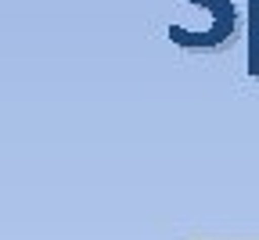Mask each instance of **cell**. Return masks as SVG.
Returning <instances> with one entry per match:
<instances>
[{
    "instance_id": "cell-1",
    "label": "cell",
    "mask_w": 259,
    "mask_h": 240,
    "mask_svg": "<svg viewBox=\"0 0 259 240\" xmlns=\"http://www.w3.org/2000/svg\"><path fill=\"white\" fill-rule=\"evenodd\" d=\"M252 29L259 32V0H252Z\"/></svg>"
}]
</instances>
